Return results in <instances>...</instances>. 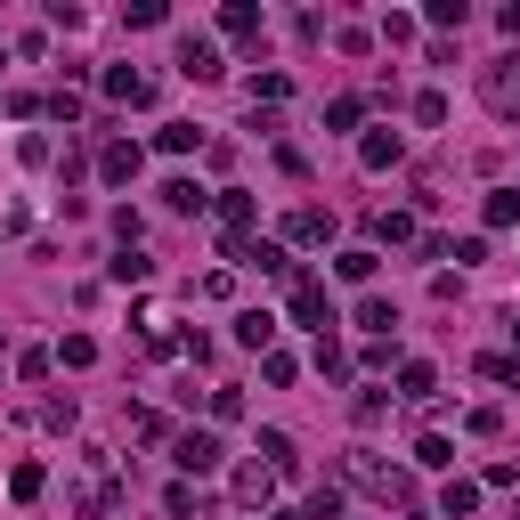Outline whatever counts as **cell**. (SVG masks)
Listing matches in <instances>:
<instances>
[{"label": "cell", "instance_id": "cell-23", "mask_svg": "<svg viewBox=\"0 0 520 520\" xmlns=\"http://www.w3.org/2000/svg\"><path fill=\"white\" fill-rule=\"evenodd\" d=\"M57 366H98V342H90V334H65V342H57Z\"/></svg>", "mask_w": 520, "mask_h": 520}, {"label": "cell", "instance_id": "cell-29", "mask_svg": "<svg viewBox=\"0 0 520 520\" xmlns=\"http://www.w3.org/2000/svg\"><path fill=\"white\" fill-rule=\"evenodd\" d=\"M147 269H155L147 252H122V260H114V277H122V285H147Z\"/></svg>", "mask_w": 520, "mask_h": 520}, {"label": "cell", "instance_id": "cell-20", "mask_svg": "<svg viewBox=\"0 0 520 520\" xmlns=\"http://www.w3.org/2000/svg\"><path fill=\"white\" fill-rule=\"evenodd\" d=\"M41 488H49V472H41V464H17V472H9V496H17V504H33Z\"/></svg>", "mask_w": 520, "mask_h": 520}, {"label": "cell", "instance_id": "cell-14", "mask_svg": "<svg viewBox=\"0 0 520 520\" xmlns=\"http://www.w3.org/2000/svg\"><path fill=\"white\" fill-rule=\"evenodd\" d=\"M399 390H407V399H439V374H431L423 358H407V366H399Z\"/></svg>", "mask_w": 520, "mask_h": 520}, {"label": "cell", "instance_id": "cell-34", "mask_svg": "<svg viewBox=\"0 0 520 520\" xmlns=\"http://www.w3.org/2000/svg\"><path fill=\"white\" fill-rule=\"evenodd\" d=\"M415 122H431V130H439V122H447V98H439V90H423V98H415Z\"/></svg>", "mask_w": 520, "mask_h": 520}, {"label": "cell", "instance_id": "cell-22", "mask_svg": "<svg viewBox=\"0 0 520 520\" xmlns=\"http://www.w3.org/2000/svg\"><path fill=\"white\" fill-rule=\"evenodd\" d=\"M374 236H382V244H415V220H407V212H374Z\"/></svg>", "mask_w": 520, "mask_h": 520}, {"label": "cell", "instance_id": "cell-5", "mask_svg": "<svg viewBox=\"0 0 520 520\" xmlns=\"http://www.w3.org/2000/svg\"><path fill=\"white\" fill-rule=\"evenodd\" d=\"M293 317H301V325H317V334L334 325V301H325V285H317V277H293Z\"/></svg>", "mask_w": 520, "mask_h": 520}, {"label": "cell", "instance_id": "cell-10", "mask_svg": "<svg viewBox=\"0 0 520 520\" xmlns=\"http://www.w3.org/2000/svg\"><path fill=\"white\" fill-rule=\"evenodd\" d=\"M236 342L269 358V342H277V317H269V309H244V317H236Z\"/></svg>", "mask_w": 520, "mask_h": 520}, {"label": "cell", "instance_id": "cell-2", "mask_svg": "<svg viewBox=\"0 0 520 520\" xmlns=\"http://www.w3.org/2000/svg\"><path fill=\"white\" fill-rule=\"evenodd\" d=\"M252 220H260V204H252V195H244V187H228V195H220V228H228V260L244 252V236H252Z\"/></svg>", "mask_w": 520, "mask_h": 520}, {"label": "cell", "instance_id": "cell-19", "mask_svg": "<svg viewBox=\"0 0 520 520\" xmlns=\"http://www.w3.org/2000/svg\"><path fill=\"white\" fill-rule=\"evenodd\" d=\"M260 464H269V472H293V439H285V431H260Z\"/></svg>", "mask_w": 520, "mask_h": 520}, {"label": "cell", "instance_id": "cell-35", "mask_svg": "<svg viewBox=\"0 0 520 520\" xmlns=\"http://www.w3.org/2000/svg\"><path fill=\"white\" fill-rule=\"evenodd\" d=\"M480 374L488 382H520V358H480Z\"/></svg>", "mask_w": 520, "mask_h": 520}, {"label": "cell", "instance_id": "cell-38", "mask_svg": "<svg viewBox=\"0 0 520 520\" xmlns=\"http://www.w3.org/2000/svg\"><path fill=\"white\" fill-rule=\"evenodd\" d=\"M0 228H9V220H0Z\"/></svg>", "mask_w": 520, "mask_h": 520}, {"label": "cell", "instance_id": "cell-36", "mask_svg": "<svg viewBox=\"0 0 520 520\" xmlns=\"http://www.w3.org/2000/svg\"><path fill=\"white\" fill-rule=\"evenodd\" d=\"M269 520H301V512H269Z\"/></svg>", "mask_w": 520, "mask_h": 520}, {"label": "cell", "instance_id": "cell-8", "mask_svg": "<svg viewBox=\"0 0 520 520\" xmlns=\"http://www.w3.org/2000/svg\"><path fill=\"white\" fill-rule=\"evenodd\" d=\"M106 98H122V106H147V98H155V82L139 74V65H106Z\"/></svg>", "mask_w": 520, "mask_h": 520}, {"label": "cell", "instance_id": "cell-28", "mask_svg": "<svg viewBox=\"0 0 520 520\" xmlns=\"http://www.w3.org/2000/svg\"><path fill=\"white\" fill-rule=\"evenodd\" d=\"M415 464H431V472H447V464H455V447H447V439H439V431H431V439H423V447H415Z\"/></svg>", "mask_w": 520, "mask_h": 520}, {"label": "cell", "instance_id": "cell-30", "mask_svg": "<svg viewBox=\"0 0 520 520\" xmlns=\"http://www.w3.org/2000/svg\"><path fill=\"white\" fill-rule=\"evenodd\" d=\"M464 431H472V439H496V431H504V415H496V407H472V415H464Z\"/></svg>", "mask_w": 520, "mask_h": 520}, {"label": "cell", "instance_id": "cell-13", "mask_svg": "<svg viewBox=\"0 0 520 520\" xmlns=\"http://www.w3.org/2000/svg\"><path fill=\"white\" fill-rule=\"evenodd\" d=\"M269 488H277L269 464H244V472H236V496H244V504H269Z\"/></svg>", "mask_w": 520, "mask_h": 520}, {"label": "cell", "instance_id": "cell-9", "mask_svg": "<svg viewBox=\"0 0 520 520\" xmlns=\"http://www.w3.org/2000/svg\"><path fill=\"white\" fill-rule=\"evenodd\" d=\"M399 155H407V139H399V130H366V139H358V163H366V171H390Z\"/></svg>", "mask_w": 520, "mask_h": 520}, {"label": "cell", "instance_id": "cell-12", "mask_svg": "<svg viewBox=\"0 0 520 520\" xmlns=\"http://www.w3.org/2000/svg\"><path fill=\"white\" fill-rule=\"evenodd\" d=\"M285 236H293V244H325V236H334V212H293Z\"/></svg>", "mask_w": 520, "mask_h": 520}, {"label": "cell", "instance_id": "cell-17", "mask_svg": "<svg viewBox=\"0 0 520 520\" xmlns=\"http://www.w3.org/2000/svg\"><path fill=\"white\" fill-rule=\"evenodd\" d=\"M220 25H228L236 41H252V33H260V9H252V0H228V9H220Z\"/></svg>", "mask_w": 520, "mask_h": 520}, {"label": "cell", "instance_id": "cell-16", "mask_svg": "<svg viewBox=\"0 0 520 520\" xmlns=\"http://www.w3.org/2000/svg\"><path fill=\"white\" fill-rule=\"evenodd\" d=\"M472 504H480V480H447V496H439V512H447V520H464Z\"/></svg>", "mask_w": 520, "mask_h": 520}, {"label": "cell", "instance_id": "cell-32", "mask_svg": "<svg viewBox=\"0 0 520 520\" xmlns=\"http://www.w3.org/2000/svg\"><path fill=\"white\" fill-rule=\"evenodd\" d=\"M358 114H366L358 98H334V106H325V122H334V130H358Z\"/></svg>", "mask_w": 520, "mask_h": 520}, {"label": "cell", "instance_id": "cell-18", "mask_svg": "<svg viewBox=\"0 0 520 520\" xmlns=\"http://www.w3.org/2000/svg\"><path fill=\"white\" fill-rule=\"evenodd\" d=\"M163 204H171V212H204V204H212V195H204V187H195V179H171V187H163Z\"/></svg>", "mask_w": 520, "mask_h": 520}, {"label": "cell", "instance_id": "cell-27", "mask_svg": "<svg viewBox=\"0 0 520 520\" xmlns=\"http://www.w3.org/2000/svg\"><path fill=\"white\" fill-rule=\"evenodd\" d=\"M423 17H431V25H439V33H455V25H464V17H472V9H464V0H431V9H423Z\"/></svg>", "mask_w": 520, "mask_h": 520}, {"label": "cell", "instance_id": "cell-11", "mask_svg": "<svg viewBox=\"0 0 520 520\" xmlns=\"http://www.w3.org/2000/svg\"><path fill=\"white\" fill-rule=\"evenodd\" d=\"M236 260H244V269H260V277H293V260H285V244H244Z\"/></svg>", "mask_w": 520, "mask_h": 520}, {"label": "cell", "instance_id": "cell-7", "mask_svg": "<svg viewBox=\"0 0 520 520\" xmlns=\"http://www.w3.org/2000/svg\"><path fill=\"white\" fill-rule=\"evenodd\" d=\"M139 163H147L139 147H130V139H114V147L98 155V179H106V187H130V179H139Z\"/></svg>", "mask_w": 520, "mask_h": 520}, {"label": "cell", "instance_id": "cell-25", "mask_svg": "<svg viewBox=\"0 0 520 520\" xmlns=\"http://www.w3.org/2000/svg\"><path fill=\"white\" fill-rule=\"evenodd\" d=\"M334 269H342V277H350V285H366V277H374V252H366V244H350V252H342V260H334Z\"/></svg>", "mask_w": 520, "mask_h": 520}, {"label": "cell", "instance_id": "cell-6", "mask_svg": "<svg viewBox=\"0 0 520 520\" xmlns=\"http://www.w3.org/2000/svg\"><path fill=\"white\" fill-rule=\"evenodd\" d=\"M179 74H187V82H220L228 65H220V49H212V41H195V33H187V41H179Z\"/></svg>", "mask_w": 520, "mask_h": 520}, {"label": "cell", "instance_id": "cell-33", "mask_svg": "<svg viewBox=\"0 0 520 520\" xmlns=\"http://www.w3.org/2000/svg\"><path fill=\"white\" fill-rule=\"evenodd\" d=\"M163 504H171V520H187V512H204V496H195V488H187V480H179V488H171V496H163Z\"/></svg>", "mask_w": 520, "mask_h": 520}, {"label": "cell", "instance_id": "cell-4", "mask_svg": "<svg viewBox=\"0 0 520 520\" xmlns=\"http://www.w3.org/2000/svg\"><path fill=\"white\" fill-rule=\"evenodd\" d=\"M171 455H179V472H195V480L220 472V439H212V431H179V447H171Z\"/></svg>", "mask_w": 520, "mask_h": 520}, {"label": "cell", "instance_id": "cell-21", "mask_svg": "<svg viewBox=\"0 0 520 520\" xmlns=\"http://www.w3.org/2000/svg\"><path fill=\"white\" fill-rule=\"evenodd\" d=\"M195 147H204V130H195V122H163V155H195Z\"/></svg>", "mask_w": 520, "mask_h": 520}, {"label": "cell", "instance_id": "cell-26", "mask_svg": "<svg viewBox=\"0 0 520 520\" xmlns=\"http://www.w3.org/2000/svg\"><path fill=\"white\" fill-rule=\"evenodd\" d=\"M285 98H293L285 74H260V82H252V106H285Z\"/></svg>", "mask_w": 520, "mask_h": 520}, {"label": "cell", "instance_id": "cell-15", "mask_svg": "<svg viewBox=\"0 0 520 520\" xmlns=\"http://www.w3.org/2000/svg\"><path fill=\"white\" fill-rule=\"evenodd\" d=\"M358 325H366V334H390V325H399V309H390L382 293H366V301H358Z\"/></svg>", "mask_w": 520, "mask_h": 520}, {"label": "cell", "instance_id": "cell-24", "mask_svg": "<svg viewBox=\"0 0 520 520\" xmlns=\"http://www.w3.org/2000/svg\"><path fill=\"white\" fill-rule=\"evenodd\" d=\"M512 220H520V187H496L488 195V228H512Z\"/></svg>", "mask_w": 520, "mask_h": 520}, {"label": "cell", "instance_id": "cell-1", "mask_svg": "<svg viewBox=\"0 0 520 520\" xmlns=\"http://www.w3.org/2000/svg\"><path fill=\"white\" fill-rule=\"evenodd\" d=\"M350 480L374 488L382 504H407V496H415V480H407V472H390V464H374V455H350Z\"/></svg>", "mask_w": 520, "mask_h": 520}, {"label": "cell", "instance_id": "cell-31", "mask_svg": "<svg viewBox=\"0 0 520 520\" xmlns=\"http://www.w3.org/2000/svg\"><path fill=\"white\" fill-rule=\"evenodd\" d=\"M301 520H342V496H334V488H317V496H309V512H301Z\"/></svg>", "mask_w": 520, "mask_h": 520}, {"label": "cell", "instance_id": "cell-3", "mask_svg": "<svg viewBox=\"0 0 520 520\" xmlns=\"http://www.w3.org/2000/svg\"><path fill=\"white\" fill-rule=\"evenodd\" d=\"M480 98H488L496 114H520V57H504V65H488V74H480Z\"/></svg>", "mask_w": 520, "mask_h": 520}, {"label": "cell", "instance_id": "cell-37", "mask_svg": "<svg viewBox=\"0 0 520 520\" xmlns=\"http://www.w3.org/2000/svg\"><path fill=\"white\" fill-rule=\"evenodd\" d=\"M512 334H520V325H512Z\"/></svg>", "mask_w": 520, "mask_h": 520}]
</instances>
